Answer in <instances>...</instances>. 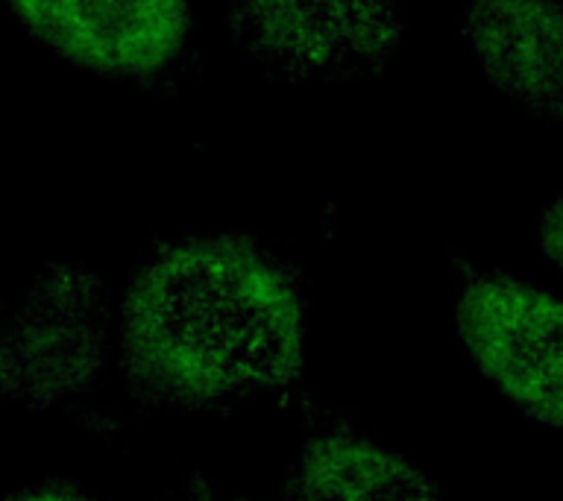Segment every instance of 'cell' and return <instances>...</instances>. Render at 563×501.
I'll return each instance as SVG.
<instances>
[{
  "instance_id": "52a82bcc",
  "label": "cell",
  "mask_w": 563,
  "mask_h": 501,
  "mask_svg": "<svg viewBox=\"0 0 563 501\" xmlns=\"http://www.w3.org/2000/svg\"><path fill=\"white\" fill-rule=\"evenodd\" d=\"M285 501H438V496L396 455L355 439H325L302 457Z\"/></svg>"
},
{
  "instance_id": "8992f818",
  "label": "cell",
  "mask_w": 563,
  "mask_h": 501,
  "mask_svg": "<svg viewBox=\"0 0 563 501\" xmlns=\"http://www.w3.org/2000/svg\"><path fill=\"white\" fill-rule=\"evenodd\" d=\"M103 332V285L77 267L47 272L12 311L0 314V385L56 376L88 355Z\"/></svg>"
},
{
  "instance_id": "7a4b0ae2",
  "label": "cell",
  "mask_w": 563,
  "mask_h": 501,
  "mask_svg": "<svg viewBox=\"0 0 563 501\" xmlns=\"http://www.w3.org/2000/svg\"><path fill=\"white\" fill-rule=\"evenodd\" d=\"M229 24L279 77H358L394 56L402 0H229Z\"/></svg>"
},
{
  "instance_id": "277c9868",
  "label": "cell",
  "mask_w": 563,
  "mask_h": 501,
  "mask_svg": "<svg viewBox=\"0 0 563 501\" xmlns=\"http://www.w3.org/2000/svg\"><path fill=\"white\" fill-rule=\"evenodd\" d=\"M15 15L74 65L114 79L174 68L191 38L188 0H9Z\"/></svg>"
},
{
  "instance_id": "3957f363",
  "label": "cell",
  "mask_w": 563,
  "mask_h": 501,
  "mask_svg": "<svg viewBox=\"0 0 563 501\" xmlns=\"http://www.w3.org/2000/svg\"><path fill=\"white\" fill-rule=\"evenodd\" d=\"M466 349L528 413H561V305L499 272L470 270L457 305Z\"/></svg>"
},
{
  "instance_id": "ba28073f",
  "label": "cell",
  "mask_w": 563,
  "mask_h": 501,
  "mask_svg": "<svg viewBox=\"0 0 563 501\" xmlns=\"http://www.w3.org/2000/svg\"><path fill=\"white\" fill-rule=\"evenodd\" d=\"M12 501H82L77 496H70L68 490H56V487H44V490H30L21 492L18 499Z\"/></svg>"
},
{
  "instance_id": "6da1fadb",
  "label": "cell",
  "mask_w": 563,
  "mask_h": 501,
  "mask_svg": "<svg viewBox=\"0 0 563 501\" xmlns=\"http://www.w3.org/2000/svg\"><path fill=\"white\" fill-rule=\"evenodd\" d=\"M302 293L288 261L223 232L162 246L123 305V364L139 393L176 408L227 402L297 376Z\"/></svg>"
},
{
  "instance_id": "5b68a950",
  "label": "cell",
  "mask_w": 563,
  "mask_h": 501,
  "mask_svg": "<svg viewBox=\"0 0 563 501\" xmlns=\"http://www.w3.org/2000/svg\"><path fill=\"white\" fill-rule=\"evenodd\" d=\"M461 26L484 74L501 94L537 118L561 121L558 0H466Z\"/></svg>"
}]
</instances>
